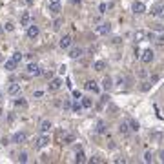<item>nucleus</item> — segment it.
Returning a JSON list of instances; mask_svg holds the SVG:
<instances>
[{
    "label": "nucleus",
    "mask_w": 164,
    "mask_h": 164,
    "mask_svg": "<svg viewBox=\"0 0 164 164\" xmlns=\"http://www.w3.org/2000/svg\"><path fill=\"white\" fill-rule=\"evenodd\" d=\"M26 73H27V75H31V77H40V75H42V69L37 66V64L29 62V64L26 66Z\"/></svg>",
    "instance_id": "1"
},
{
    "label": "nucleus",
    "mask_w": 164,
    "mask_h": 164,
    "mask_svg": "<svg viewBox=\"0 0 164 164\" xmlns=\"http://www.w3.org/2000/svg\"><path fill=\"white\" fill-rule=\"evenodd\" d=\"M153 59H155L153 49H144L142 55H141V60H142V64H151V62H153Z\"/></svg>",
    "instance_id": "2"
},
{
    "label": "nucleus",
    "mask_w": 164,
    "mask_h": 164,
    "mask_svg": "<svg viewBox=\"0 0 164 164\" xmlns=\"http://www.w3.org/2000/svg\"><path fill=\"white\" fill-rule=\"evenodd\" d=\"M150 13H151V17H155V18H164V4H157V6H153Z\"/></svg>",
    "instance_id": "3"
},
{
    "label": "nucleus",
    "mask_w": 164,
    "mask_h": 164,
    "mask_svg": "<svg viewBox=\"0 0 164 164\" xmlns=\"http://www.w3.org/2000/svg\"><path fill=\"white\" fill-rule=\"evenodd\" d=\"M47 144H49V135H44V133H42L39 139H35V148H37V150L46 148Z\"/></svg>",
    "instance_id": "4"
},
{
    "label": "nucleus",
    "mask_w": 164,
    "mask_h": 164,
    "mask_svg": "<svg viewBox=\"0 0 164 164\" xmlns=\"http://www.w3.org/2000/svg\"><path fill=\"white\" fill-rule=\"evenodd\" d=\"M131 9H133L135 15H142V13H146V4L141 2V0H135L133 6H131Z\"/></svg>",
    "instance_id": "5"
},
{
    "label": "nucleus",
    "mask_w": 164,
    "mask_h": 164,
    "mask_svg": "<svg viewBox=\"0 0 164 164\" xmlns=\"http://www.w3.org/2000/svg\"><path fill=\"white\" fill-rule=\"evenodd\" d=\"M59 46H60L62 49H69L73 46V37L71 35H64L60 39V42H59Z\"/></svg>",
    "instance_id": "6"
},
{
    "label": "nucleus",
    "mask_w": 164,
    "mask_h": 164,
    "mask_svg": "<svg viewBox=\"0 0 164 164\" xmlns=\"http://www.w3.org/2000/svg\"><path fill=\"white\" fill-rule=\"evenodd\" d=\"M40 35V29H39V26H35V24H29L27 26V39H37Z\"/></svg>",
    "instance_id": "7"
},
{
    "label": "nucleus",
    "mask_w": 164,
    "mask_h": 164,
    "mask_svg": "<svg viewBox=\"0 0 164 164\" xmlns=\"http://www.w3.org/2000/svg\"><path fill=\"white\" fill-rule=\"evenodd\" d=\"M95 31H97V35H108V33L111 31V24H109V22H102V24L97 26Z\"/></svg>",
    "instance_id": "8"
},
{
    "label": "nucleus",
    "mask_w": 164,
    "mask_h": 164,
    "mask_svg": "<svg viewBox=\"0 0 164 164\" xmlns=\"http://www.w3.org/2000/svg\"><path fill=\"white\" fill-rule=\"evenodd\" d=\"M60 88H62V79H59V77L57 79H51L49 84H47V89L49 91H59Z\"/></svg>",
    "instance_id": "9"
},
{
    "label": "nucleus",
    "mask_w": 164,
    "mask_h": 164,
    "mask_svg": "<svg viewBox=\"0 0 164 164\" xmlns=\"http://www.w3.org/2000/svg\"><path fill=\"white\" fill-rule=\"evenodd\" d=\"M15 144H24L26 141H27V135L24 133V131H17L15 135H13V139H11Z\"/></svg>",
    "instance_id": "10"
},
{
    "label": "nucleus",
    "mask_w": 164,
    "mask_h": 164,
    "mask_svg": "<svg viewBox=\"0 0 164 164\" xmlns=\"http://www.w3.org/2000/svg\"><path fill=\"white\" fill-rule=\"evenodd\" d=\"M51 128H53V124H51V121H42V122H40V126H39L40 133H44V135H47V133L51 131Z\"/></svg>",
    "instance_id": "11"
},
{
    "label": "nucleus",
    "mask_w": 164,
    "mask_h": 164,
    "mask_svg": "<svg viewBox=\"0 0 164 164\" xmlns=\"http://www.w3.org/2000/svg\"><path fill=\"white\" fill-rule=\"evenodd\" d=\"M84 88L88 89V91H93V93H99L100 91V88H99V84L95 80H88L86 84H84Z\"/></svg>",
    "instance_id": "12"
},
{
    "label": "nucleus",
    "mask_w": 164,
    "mask_h": 164,
    "mask_svg": "<svg viewBox=\"0 0 164 164\" xmlns=\"http://www.w3.org/2000/svg\"><path fill=\"white\" fill-rule=\"evenodd\" d=\"M31 20H33L31 13H29V11H24V13H22V17H20V26H26V27H27V26L31 24Z\"/></svg>",
    "instance_id": "13"
},
{
    "label": "nucleus",
    "mask_w": 164,
    "mask_h": 164,
    "mask_svg": "<svg viewBox=\"0 0 164 164\" xmlns=\"http://www.w3.org/2000/svg\"><path fill=\"white\" fill-rule=\"evenodd\" d=\"M84 55V49L82 47H69V57L71 59H79Z\"/></svg>",
    "instance_id": "14"
},
{
    "label": "nucleus",
    "mask_w": 164,
    "mask_h": 164,
    "mask_svg": "<svg viewBox=\"0 0 164 164\" xmlns=\"http://www.w3.org/2000/svg\"><path fill=\"white\" fill-rule=\"evenodd\" d=\"M20 93V84H9V88H7V95H18Z\"/></svg>",
    "instance_id": "15"
},
{
    "label": "nucleus",
    "mask_w": 164,
    "mask_h": 164,
    "mask_svg": "<svg viewBox=\"0 0 164 164\" xmlns=\"http://www.w3.org/2000/svg\"><path fill=\"white\" fill-rule=\"evenodd\" d=\"M17 66H18V64L13 60V59H9V60H4V68H6L7 71H15V69H17Z\"/></svg>",
    "instance_id": "16"
},
{
    "label": "nucleus",
    "mask_w": 164,
    "mask_h": 164,
    "mask_svg": "<svg viewBox=\"0 0 164 164\" xmlns=\"http://www.w3.org/2000/svg\"><path fill=\"white\" fill-rule=\"evenodd\" d=\"M119 133H122V135H128L129 133V124H128V121H122V122L119 124Z\"/></svg>",
    "instance_id": "17"
},
{
    "label": "nucleus",
    "mask_w": 164,
    "mask_h": 164,
    "mask_svg": "<svg viewBox=\"0 0 164 164\" xmlns=\"http://www.w3.org/2000/svg\"><path fill=\"white\" fill-rule=\"evenodd\" d=\"M111 88H113V80H111L109 77H106V79L102 80V89L104 91H109Z\"/></svg>",
    "instance_id": "18"
},
{
    "label": "nucleus",
    "mask_w": 164,
    "mask_h": 164,
    "mask_svg": "<svg viewBox=\"0 0 164 164\" xmlns=\"http://www.w3.org/2000/svg\"><path fill=\"white\" fill-rule=\"evenodd\" d=\"M144 39H146V31H142V29L135 31V42H142Z\"/></svg>",
    "instance_id": "19"
},
{
    "label": "nucleus",
    "mask_w": 164,
    "mask_h": 164,
    "mask_svg": "<svg viewBox=\"0 0 164 164\" xmlns=\"http://www.w3.org/2000/svg\"><path fill=\"white\" fill-rule=\"evenodd\" d=\"M104 68H106V62L104 60H97L93 64V69H95V71H104Z\"/></svg>",
    "instance_id": "20"
},
{
    "label": "nucleus",
    "mask_w": 164,
    "mask_h": 164,
    "mask_svg": "<svg viewBox=\"0 0 164 164\" xmlns=\"http://www.w3.org/2000/svg\"><path fill=\"white\" fill-rule=\"evenodd\" d=\"M49 11H51L53 15H59V13H60V2H59V4H49Z\"/></svg>",
    "instance_id": "21"
},
{
    "label": "nucleus",
    "mask_w": 164,
    "mask_h": 164,
    "mask_svg": "<svg viewBox=\"0 0 164 164\" xmlns=\"http://www.w3.org/2000/svg\"><path fill=\"white\" fill-rule=\"evenodd\" d=\"M71 109H73V113H80V111H82V104L79 102V100L71 102Z\"/></svg>",
    "instance_id": "22"
},
{
    "label": "nucleus",
    "mask_w": 164,
    "mask_h": 164,
    "mask_svg": "<svg viewBox=\"0 0 164 164\" xmlns=\"http://www.w3.org/2000/svg\"><path fill=\"white\" fill-rule=\"evenodd\" d=\"M75 162H86V157H84V153H82V150H77V157H75Z\"/></svg>",
    "instance_id": "23"
},
{
    "label": "nucleus",
    "mask_w": 164,
    "mask_h": 164,
    "mask_svg": "<svg viewBox=\"0 0 164 164\" xmlns=\"http://www.w3.org/2000/svg\"><path fill=\"white\" fill-rule=\"evenodd\" d=\"M15 106H17V108H26V106H27V100H26V99H17V100H15Z\"/></svg>",
    "instance_id": "24"
},
{
    "label": "nucleus",
    "mask_w": 164,
    "mask_h": 164,
    "mask_svg": "<svg viewBox=\"0 0 164 164\" xmlns=\"http://www.w3.org/2000/svg\"><path fill=\"white\" fill-rule=\"evenodd\" d=\"M22 57H24V55H22L20 51H15V53H13V57H11V59H13V60L17 62V64H20V62H22Z\"/></svg>",
    "instance_id": "25"
},
{
    "label": "nucleus",
    "mask_w": 164,
    "mask_h": 164,
    "mask_svg": "<svg viewBox=\"0 0 164 164\" xmlns=\"http://www.w3.org/2000/svg\"><path fill=\"white\" fill-rule=\"evenodd\" d=\"M97 133H100V135H104V133H106V124H104V122L97 124Z\"/></svg>",
    "instance_id": "26"
},
{
    "label": "nucleus",
    "mask_w": 164,
    "mask_h": 164,
    "mask_svg": "<svg viewBox=\"0 0 164 164\" xmlns=\"http://www.w3.org/2000/svg\"><path fill=\"white\" fill-rule=\"evenodd\" d=\"M128 124H129V129H133V131H139V122H135V121H128Z\"/></svg>",
    "instance_id": "27"
},
{
    "label": "nucleus",
    "mask_w": 164,
    "mask_h": 164,
    "mask_svg": "<svg viewBox=\"0 0 164 164\" xmlns=\"http://www.w3.org/2000/svg\"><path fill=\"white\" fill-rule=\"evenodd\" d=\"M62 24H64V20H62V18H57V20L53 22V29H55V31H57V29H60Z\"/></svg>",
    "instance_id": "28"
},
{
    "label": "nucleus",
    "mask_w": 164,
    "mask_h": 164,
    "mask_svg": "<svg viewBox=\"0 0 164 164\" xmlns=\"http://www.w3.org/2000/svg\"><path fill=\"white\" fill-rule=\"evenodd\" d=\"M153 40H155V44H157L159 47H162V46H164V35H159V37H157V39H153Z\"/></svg>",
    "instance_id": "29"
},
{
    "label": "nucleus",
    "mask_w": 164,
    "mask_h": 164,
    "mask_svg": "<svg viewBox=\"0 0 164 164\" xmlns=\"http://www.w3.org/2000/svg\"><path fill=\"white\" fill-rule=\"evenodd\" d=\"M73 141H75V137H73L71 133H68V135L64 137V144H71V142H73Z\"/></svg>",
    "instance_id": "30"
},
{
    "label": "nucleus",
    "mask_w": 164,
    "mask_h": 164,
    "mask_svg": "<svg viewBox=\"0 0 164 164\" xmlns=\"http://www.w3.org/2000/svg\"><path fill=\"white\" fill-rule=\"evenodd\" d=\"M151 161H153L151 151H146V153H144V162H151Z\"/></svg>",
    "instance_id": "31"
},
{
    "label": "nucleus",
    "mask_w": 164,
    "mask_h": 164,
    "mask_svg": "<svg viewBox=\"0 0 164 164\" xmlns=\"http://www.w3.org/2000/svg\"><path fill=\"white\" fill-rule=\"evenodd\" d=\"M106 9H108V4H106V2L99 4V13H100V15H104V13H106Z\"/></svg>",
    "instance_id": "32"
},
{
    "label": "nucleus",
    "mask_w": 164,
    "mask_h": 164,
    "mask_svg": "<svg viewBox=\"0 0 164 164\" xmlns=\"http://www.w3.org/2000/svg\"><path fill=\"white\" fill-rule=\"evenodd\" d=\"M33 97H35V99H42V97H44V91H42V89H37V91H33Z\"/></svg>",
    "instance_id": "33"
},
{
    "label": "nucleus",
    "mask_w": 164,
    "mask_h": 164,
    "mask_svg": "<svg viewBox=\"0 0 164 164\" xmlns=\"http://www.w3.org/2000/svg\"><path fill=\"white\" fill-rule=\"evenodd\" d=\"M18 162H27V153L22 151L20 155H18Z\"/></svg>",
    "instance_id": "34"
},
{
    "label": "nucleus",
    "mask_w": 164,
    "mask_h": 164,
    "mask_svg": "<svg viewBox=\"0 0 164 164\" xmlns=\"http://www.w3.org/2000/svg\"><path fill=\"white\" fill-rule=\"evenodd\" d=\"M82 108H91V100L89 99H82Z\"/></svg>",
    "instance_id": "35"
},
{
    "label": "nucleus",
    "mask_w": 164,
    "mask_h": 164,
    "mask_svg": "<svg viewBox=\"0 0 164 164\" xmlns=\"http://www.w3.org/2000/svg\"><path fill=\"white\" fill-rule=\"evenodd\" d=\"M124 84H126V79H119V80H117V88L121 89V88H122Z\"/></svg>",
    "instance_id": "36"
},
{
    "label": "nucleus",
    "mask_w": 164,
    "mask_h": 164,
    "mask_svg": "<svg viewBox=\"0 0 164 164\" xmlns=\"http://www.w3.org/2000/svg\"><path fill=\"white\" fill-rule=\"evenodd\" d=\"M153 29H155V31H164V26H162V24H155V26H153Z\"/></svg>",
    "instance_id": "37"
},
{
    "label": "nucleus",
    "mask_w": 164,
    "mask_h": 164,
    "mask_svg": "<svg viewBox=\"0 0 164 164\" xmlns=\"http://www.w3.org/2000/svg\"><path fill=\"white\" fill-rule=\"evenodd\" d=\"M13 29H15V26H13L11 22H7V24H6V31H13Z\"/></svg>",
    "instance_id": "38"
},
{
    "label": "nucleus",
    "mask_w": 164,
    "mask_h": 164,
    "mask_svg": "<svg viewBox=\"0 0 164 164\" xmlns=\"http://www.w3.org/2000/svg\"><path fill=\"white\" fill-rule=\"evenodd\" d=\"M71 108V100H64V109H69Z\"/></svg>",
    "instance_id": "39"
},
{
    "label": "nucleus",
    "mask_w": 164,
    "mask_h": 164,
    "mask_svg": "<svg viewBox=\"0 0 164 164\" xmlns=\"http://www.w3.org/2000/svg\"><path fill=\"white\" fill-rule=\"evenodd\" d=\"M42 73H44V71H42ZM44 75H46V77H47V79H51V77H53V71H46V73H44Z\"/></svg>",
    "instance_id": "40"
},
{
    "label": "nucleus",
    "mask_w": 164,
    "mask_h": 164,
    "mask_svg": "<svg viewBox=\"0 0 164 164\" xmlns=\"http://www.w3.org/2000/svg\"><path fill=\"white\" fill-rule=\"evenodd\" d=\"M159 161H161V162H164V151H161V153H159Z\"/></svg>",
    "instance_id": "41"
},
{
    "label": "nucleus",
    "mask_w": 164,
    "mask_h": 164,
    "mask_svg": "<svg viewBox=\"0 0 164 164\" xmlns=\"http://www.w3.org/2000/svg\"><path fill=\"white\" fill-rule=\"evenodd\" d=\"M69 2H71L73 6H80V0H69Z\"/></svg>",
    "instance_id": "42"
},
{
    "label": "nucleus",
    "mask_w": 164,
    "mask_h": 164,
    "mask_svg": "<svg viewBox=\"0 0 164 164\" xmlns=\"http://www.w3.org/2000/svg\"><path fill=\"white\" fill-rule=\"evenodd\" d=\"M73 97H75V99H82V97H80V93H79V91H73Z\"/></svg>",
    "instance_id": "43"
},
{
    "label": "nucleus",
    "mask_w": 164,
    "mask_h": 164,
    "mask_svg": "<svg viewBox=\"0 0 164 164\" xmlns=\"http://www.w3.org/2000/svg\"><path fill=\"white\" fill-rule=\"evenodd\" d=\"M59 71H60L62 75H64V73H66V66H60V68H59Z\"/></svg>",
    "instance_id": "44"
},
{
    "label": "nucleus",
    "mask_w": 164,
    "mask_h": 164,
    "mask_svg": "<svg viewBox=\"0 0 164 164\" xmlns=\"http://www.w3.org/2000/svg\"><path fill=\"white\" fill-rule=\"evenodd\" d=\"M60 0H49V4H59Z\"/></svg>",
    "instance_id": "45"
},
{
    "label": "nucleus",
    "mask_w": 164,
    "mask_h": 164,
    "mask_svg": "<svg viewBox=\"0 0 164 164\" xmlns=\"http://www.w3.org/2000/svg\"><path fill=\"white\" fill-rule=\"evenodd\" d=\"M0 62H4V57H0Z\"/></svg>",
    "instance_id": "46"
},
{
    "label": "nucleus",
    "mask_w": 164,
    "mask_h": 164,
    "mask_svg": "<svg viewBox=\"0 0 164 164\" xmlns=\"http://www.w3.org/2000/svg\"><path fill=\"white\" fill-rule=\"evenodd\" d=\"M0 100H2V91H0Z\"/></svg>",
    "instance_id": "47"
},
{
    "label": "nucleus",
    "mask_w": 164,
    "mask_h": 164,
    "mask_svg": "<svg viewBox=\"0 0 164 164\" xmlns=\"http://www.w3.org/2000/svg\"><path fill=\"white\" fill-rule=\"evenodd\" d=\"M0 115H2V109H0Z\"/></svg>",
    "instance_id": "48"
}]
</instances>
